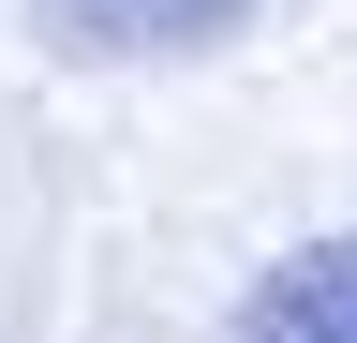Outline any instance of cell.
<instances>
[{"instance_id": "6da1fadb", "label": "cell", "mask_w": 357, "mask_h": 343, "mask_svg": "<svg viewBox=\"0 0 357 343\" xmlns=\"http://www.w3.org/2000/svg\"><path fill=\"white\" fill-rule=\"evenodd\" d=\"M30 15V45L45 60H208V45H238V30L268 15V0H15Z\"/></svg>"}, {"instance_id": "7a4b0ae2", "label": "cell", "mask_w": 357, "mask_h": 343, "mask_svg": "<svg viewBox=\"0 0 357 343\" xmlns=\"http://www.w3.org/2000/svg\"><path fill=\"white\" fill-rule=\"evenodd\" d=\"M223 343H357V224L268 254L238 284V314H223Z\"/></svg>"}]
</instances>
